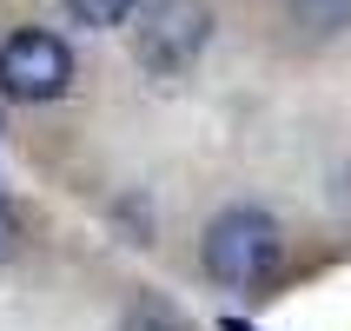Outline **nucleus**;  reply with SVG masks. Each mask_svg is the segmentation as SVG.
Segmentation results:
<instances>
[{"label":"nucleus","instance_id":"nucleus-1","mask_svg":"<svg viewBox=\"0 0 351 331\" xmlns=\"http://www.w3.org/2000/svg\"><path fill=\"white\" fill-rule=\"evenodd\" d=\"M199 265L226 292H265L285 265V232L265 206H226L199 238Z\"/></svg>","mask_w":351,"mask_h":331},{"label":"nucleus","instance_id":"nucleus-2","mask_svg":"<svg viewBox=\"0 0 351 331\" xmlns=\"http://www.w3.org/2000/svg\"><path fill=\"white\" fill-rule=\"evenodd\" d=\"M73 86V47L53 27H20L0 40V93L14 106H47Z\"/></svg>","mask_w":351,"mask_h":331},{"label":"nucleus","instance_id":"nucleus-3","mask_svg":"<svg viewBox=\"0 0 351 331\" xmlns=\"http://www.w3.org/2000/svg\"><path fill=\"white\" fill-rule=\"evenodd\" d=\"M213 40V14H206V0H159L146 27H139V60L153 66L159 79L186 73L199 60V47Z\"/></svg>","mask_w":351,"mask_h":331},{"label":"nucleus","instance_id":"nucleus-4","mask_svg":"<svg viewBox=\"0 0 351 331\" xmlns=\"http://www.w3.org/2000/svg\"><path fill=\"white\" fill-rule=\"evenodd\" d=\"M139 7H146V0H66V20H73V27H93V34H113Z\"/></svg>","mask_w":351,"mask_h":331},{"label":"nucleus","instance_id":"nucleus-5","mask_svg":"<svg viewBox=\"0 0 351 331\" xmlns=\"http://www.w3.org/2000/svg\"><path fill=\"white\" fill-rule=\"evenodd\" d=\"M14 252V212H7V199H0V258Z\"/></svg>","mask_w":351,"mask_h":331},{"label":"nucleus","instance_id":"nucleus-6","mask_svg":"<svg viewBox=\"0 0 351 331\" xmlns=\"http://www.w3.org/2000/svg\"><path fill=\"white\" fill-rule=\"evenodd\" d=\"M219 331H252V325H245V318H219Z\"/></svg>","mask_w":351,"mask_h":331}]
</instances>
